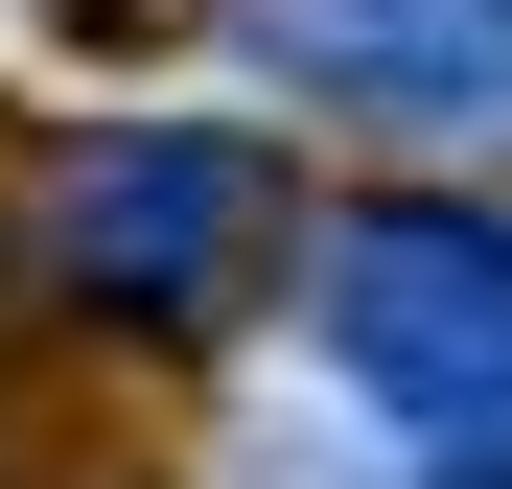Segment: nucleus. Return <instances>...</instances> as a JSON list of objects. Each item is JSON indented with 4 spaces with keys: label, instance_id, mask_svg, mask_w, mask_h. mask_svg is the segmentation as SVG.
Segmentation results:
<instances>
[{
    "label": "nucleus",
    "instance_id": "1",
    "mask_svg": "<svg viewBox=\"0 0 512 489\" xmlns=\"http://www.w3.org/2000/svg\"><path fill=\"white\" fill-rule=\"evenodd\" d=\"M326 373L396 420L419 489H512V210L466 187H373V210H326Z\"/></svg>",
    "mask_w": 512,
    "mask_h": 489
},
{
    "label": "nucleus",
    "instance_id": "3",
    "mask_svg": "<svg viewBox=\"0 0 512 489\" xmlns=\"http://www.w3.org/2000/svg\"><path fill=\"white\" fill-rule=\"evenodd\" d=\"M256 70L280 94H350V117H512L489 0H256Z\"/></svg>",
    "mask_w": 512,
    "mask_h": 489
},
{
    "label": "nucleus",
    "instance_id": "2",
    "mask_svg": "<svg viewBox=\"0 0 512 489\" xmlns=\"http://www.w3.org/2000/svg\"><path fill=\"white\" fill-rule=\"evenodd\" d=\"M233 233H256V163H233L210 117H117L94 163H70L47 257H70V303H117V326H210Z\"/></svg>",
    "mask_w": 512,
    "mask_h": 489
},
{
    "label": "nucleus",
    "instance_id": "4",
    "mask_svg": "<svg viewBox=\"0 0 512 489\" xmlns=\"http://www.w3.org/2000/svg\"><path fill=\"white\" fill-rule=\"evenodd\" d=\"M489 70H512V0H489Z\"/></svg>",
    "mask_w": 512,
    "mask_h": 489
}]
</instances>
